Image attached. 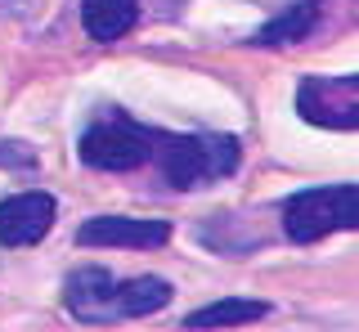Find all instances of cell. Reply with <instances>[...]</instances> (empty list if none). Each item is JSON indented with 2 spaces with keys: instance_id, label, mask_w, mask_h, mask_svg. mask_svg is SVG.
<instances>
[{
  "instance_id": "obj_1",
  "label": "cell",
  "mask_w": 359,
  "mask_h": 332,
  "mask_svg": "<svg viewBox=\"0 0 359 332\" xmlns=\"http://www.w3.org/2000/svg\"><path fill=\"white\" fill-rule=\"evenodd\" d=\"M243 166V144L229 130H149V166L162 189L171 193H198L216 180H229Z\"/></svg>"
},
{
  "instance_id": "obj_2",
  "label": "cell",
  "mask_w": 359,
  "mask_h": 332,
  "mask_svg": "<svg viewBox=\"0 0 359 332\" xmlns=\"http://www.w3.org/2000/svg\"><path fill=\"white\" fill-rule=\"evenodd\" d=\"M175 287L162 274L117 279L104 265H76L63 279V310L76 324H121V319H149L166 310Z\"/></svg>"
},
{
  "instance_id": "obj_3",
  "label": "cell",
  "mask_w": 359,
  "mask_h": 332,
  "mask_svg": "<svg viewBox=\"0 0 359 332\" xmlns=\"http://www.w3.org/2000/svg\"><path fill=\"white\" fill-rule=\"evenodd\" d=\"M149 121L130 117L126 108L104 104L76 135V158L90 171L108 175H135L149 166Z\"/></svg>"
},
{
  "instance_id": "obj_4",
  "label": "cell",
  "mask_w": 359,
  "mask_h": 332,
  "mask_svg": "<svg viewBox=\"0 0 359 332\" xmlns=\"http://www.w3.org/2000/svg\"><path fill=\"white\" fill-rule=\"evenodd\" d=\"M283 234L297 247L323 242L328 234H351L359 229V184L341 180V184H319V189H301L283 198Z\"/></svg>"
},
{
  "instance_id": "obj_5",
  "label": "cell",
  "mask_w": 359,
  "mask_h": 332,
  "mask_svg": "<svg viewBox=\"0 0 359 332\" xmlns=\"http://www.w3.org/2000/svg\"><path fill=\"white\" fill-rule=\"evenodd\" d=\"M297 117L319 130H359V72L341 76H301Z\"/></svg>"
},
{
  "instance_id": "obj_6",
  "label": "cell",
  "mask_w": 359,
  "mask_h": 332,
  "mask_svg": "<svg viewBox=\"0 0 359 332\" xmlns=\"http://www.w3.org/2000/svg\"><path fill=\"white\" fill-rule=\"evenodd\" d=\"M171 242V225L149 216H90L76 229V247H126V251H153Z\"/></svg>"
},
{
  "instance_id": "obj_7",
  "label": "cell",
  "mask_w": 359,
  "mask_h": 332,
  "mask_svg": "<svg viewBox=\"0 0 359 332\" xmlns=\"http://www.w3.org/2000/svg\"><path fill=\"white\" fill-rule=\"evenodd\" d=\"M59 202L45 189H22L0 198V247H32L54 229Z\"/></svg>"
},
{
  "instance_id": "obj_8",
  "label": "cell",
  "mask_w": 359,
  "mask_h": 332,
  "mask_svg": "<svg viewBox=\"0 0 359 332\" xmlns=\"http://www.w3.org/2000/svg\"><path fill=\"white\" fill-rule=\"evenodd\" d=\"M328 14V0H292L287 9H278L265 27H256L247 36V46L256 50H283V46H301L306 36H314Z\"/></svg>"
},
{
  "instance_id": "obj_9",
  "label": "cell",
  "mask_w": 359,
  "mask_h": 332,
  "mask_svg": "<svg viewBox=\"0 0 359 332\" xmlns=\"http://www.w3.org/2000/svg\"><path fill=\"white\" fill-rule=\"evenodd\" d=\"M269 301L261 296H220V301L194 310V314H184V332H216V328H247L256 324V319H269Z\"/></svg>"
},
{
  "instance_id": "obj_10",
  "label": "cell",
  "mask_w": 359,
  "mask_h": 332,
  "mask_svg": "<svg viewBox=\"0 0 359 332\" xmlns=\"http://www.w3.org/2000/svg\"><path fill=\"white\" fill-rule=\"evenodd\" d=\"M81 27L90 41L112 46L140 27V0H81Z\"/></svg>"
}]
</instances>
